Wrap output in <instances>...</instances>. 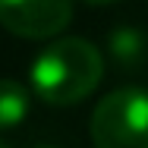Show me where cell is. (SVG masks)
<instances>
[{
	"instance_id": "1",
	"label": "cell",
	"mask_w": 148,
	"mask_h": 148,
	"mask_svg": "<svg viewBox=\"0 0 148 148\" xmlns=\"http://www.w3.org/2000/svg\"><path fill=\"white\" fill-rule=\"evenodd\" d=\"M32 88L44 104L85 101L104 79V57L85 38H57L32 60Z\"/></svg>"
},
{
	"instance_id": "2",
	"label": "cell",
	"mask_w": 148,
	"mask_h": 148,
	"mask_svg": "<svg viewBox=\"0 0 148 148\" xmlns=\"http://www.w3.org/2000/svg\"><path fill=\"white\" fill-rule=\"evenodd\" d=\"M95 148H148V91L117 88L104 95L88 123Z\"/></svg>"
},
{
	"instance_id": "3",
	"label": "cell",
	"mask_w": 148,
	"mask_h": 148,
	"mask_svg": "<svg viewBox=\"0 0 148 148\" xmlns=\"http://www.w3.org/2000/svg\"><path fill=\"white\" fill-rule=\"evenodd\" d=\"M73 19V0H0V25L19 38H54Z\"/></svg>"
},
{
	"instance_id": "4",
	"label": "cell",
	"mask_w": 148,
	"mask_h": 148,
	"mask_svg": "<svg viewBox=\"0 0 148 148\" xmlns=\"http://www.w3.org/2000/svg\"><path fill=\"white\" fill-rule=\"evenodd\" d=\"M29 117V91L13 79H0V132L19 126Z\"/></svg>"
},
{
	"instance_id": "5",
	"label": "cell",
	"mask_w": 148,
	"mask_h": 148,
	"mask_svg": "<svg viewBox=\"0 0 148 148\" xmlns=\"http://www.w3.org/2000/svg\"><path fill=\"white\" fill-rule=\"evenodd\" d=\"M110 57L123 69H136L145 60V35L136 29H117L110 32Z\"/></svg>"
},
{
	"instance_id": "6",
	"label": "cell",
	"mask_w": 148,
	"mask_h": 148,
	"mask_svg": "<svg viewBox=\"0 0 148 148\" xmlns=\"http://www.w3.org/2000/svg\"><path fill=\"white\" fill-rule=\"evenodd\" d=\"M85 3H95V6H104V3H114V0H85Z\"/></svg>"
},
{
	"instance_id": "7",
	"label": "cell",
	"mask_w": 148,
	"mask_h": 148,
	"mask_svg": "<svg viewBox=\"0 0 148 148\" xmlns=\"http://www.w3.org/2000/svg\"><path fill=\"white\" fill-rule=\"evenodd\" d=\"M0 148H10V145H6V142H0Z\"/></svg>"
},
{
	"instance_id": "8",
	"label": "cell",
	"mask_w": 148,
	"mask_h": 148,
	"mask_svg": "<svg viewBox=\"0 0 148 148\" xmlns=\"http://www.w3.org/2000/svg\"><path fill=\"white\" fill-rule=\"evenodd\" d=\"M38 148H54V145H38Z\"/></svg>"
}]
</instances>
